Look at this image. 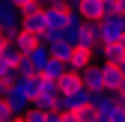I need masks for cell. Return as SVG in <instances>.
<instances>
[{
	"label": "cell",
	"mask_w": 125,
	"mask_h": 122,
	"mask_svg": "<svg viewBox=\"0 0 125 122\" xmlns=\"http://www.w3.org/2000/svg\"><path fill=\"white\" fill-rule=\"evenodd\" d=\"M74 45H77V48H83V51H92V54H95V51L101 48V27H98V21L83 18V27L77 30Z\"/></svg>",
	"instance_id": "cell-1"
},
{
	"label": "cell",
	"mask_w": 125,
	"mask_h": 122,
	"mask_svg": "<svg viewBox=\"0 0 125 122\" xmlns=\"http://www.w3.org/2000/svg\"><path fill=\"white\" fill-rule=\"evenodd\" d=\"M0 30H3L6 39L21 30V12H18V6H12L9 0H0Z\"/></svg>",
	"instance_id": "cell-2"
},
{
	"label": "cell",
	"mask_w": 125,
	"mask_h": 122,
	"mask_svg": "<svg viewBox=\"0 0 125 122\" xmlns=\"http://www.w3.org/2000/svg\"><path fill=\"white\" fill-rule=\"evenodd\" d=\"M21 27L30 30V33H36V36L45 33V30H48V24H45V9L36 6V3L24 6V9H21Z\"/></svg>",
	"instance_id": "cell-3"
},
{
	"label": "cell",
	"mask_w": 125,
	"mask_h": 122,
	"mask_svg": "<svg viewBox=\"0 0 125 122\" xmlns=\"http://www.w3.org/2000/svg\"><path fill=\"white\" fill-rule=\"evenodd\" d=\"M98 27H101V42L125 39V15H104L98 21Z\"/></svg>",
	"instance_id": "cell-4"
},
{
	"label": "cell",
	"mask_w": 125,
	"mask_h": 122,
	"mask_svg": "<svg viewBox=\"0 0 125 122\" xmlns=\"http://www.w3.org/2000/svg\"><path fill=\"white\" fill-rule=\"evenodd\" d=\"M101 74H104V92H119L125 86V74L119 66L113 63H101Z\"/></svg>",
	"instance_id": "cell-5"
},
{
	"label": "cell",
	"mask_w": 125,
	"mask_h": 122,
	"mask_svg": "<svg viewBox=\"0 0 125 122\" xmlns=\"http://www.w3.org/2000/svg\"><path fill=\"white\" fill-rule=\"evenodd\" d=\"M81 81H83V86L89 89V92H104V74H101V63L95 66H86L83 71H81Z\"/></svg>",
	"instance_id": "cell-6"
},
{
	"label": "cell",
	"mask_w": 125,
	"mask_h": 122,
	"mask_svg": "<svg viewBox=\"0 0 125 122\" xmlns=\"http://www.w3.org/2000/svg\"><path fill=\"white\" fill-rule=\"evenodd\" d=\"M98 54H101V60H104V63L119 66L122 60H125V39H119V42H101Z\"/></svg>",
	"instance_id": "cell-7"
},
{
	"label": "cell",
	"mask_w": 125,
	"mask_h": 122,
	"mask_svg": "<svg viewBox=\"0 0 125 122\" xmlns=\"http://www.w3.org/2000/svg\"><path fill=\"white\" fill-rule=\"evenodd\" d=\"M66 12H69L66 3L45 6V24H48V30H62V24H66Z\"/></svg>",
	"instance_id": "cell-8"
},
{
	"label": "cell",
	"mask_w": 125,
	"mask_h": 122,
	"mask_svg": "<svg viewBox=\"0 0 125 122\" xmlns=\"http://www.w3.org/2000/svg\"><path fill=\"white\" fill-rule=\"evenodd\" d=\"M12 92H18V95H24V98L33 101L36 92H39V86H36V74H18V78L12 81Z\"/></svg>",
	"instance_id": "cell-9"
},
{
	"label": "cell",
	"mask_w": 125,
	"mask_h": 122,
	"mask_svg": "<svg viewBox=\"0 0 125 122\" xmlns=\"http://www.w3.org/2000/svg\"><path fill=\"white\" fill-rule=\"evenodd\" d=\"M92 63H95V54H92V51H83V48H77V45H74L72 57L66 60V69H72V71H83V69L92 66Z\"/></svg>",
	"instance_id": "cell-10"
},
{
	"label": "cell",
	"mask_w": 125,
	"mask_h": 122,
	"mask_svg": "<svg viewBox=\"0 0 125 122\" xmlns=\"http://www.w3.org/2000/svg\"><path fill=\"white\" fill-rule=\"evenodd\" d=\"M9 42L15 45V48H18L21 54H30V51H33L36 48V45H39V36L36 33H30V30H18V33H15V36H9Z\"/></svg>",
	"instance_id": "cell-11"
},
{
	"label": "cell",
	"mask_w": 125,
	"mask_h": 122,
	"mask_svg": "<svg viewBox=\"0 0 125 122\" xmlns=\"http://www.w3.org/2000/svg\"><path fill=\"white\" fill-rule=\"evenodd\" d=\"M83 27V15L77 12V9H69L66 12V24H62V33H66V39H77V30Z\"/></svg>",
	"instance_id": "cell-12"
},
{
	"label": "cell",
	"mask_w": 125,
	"mask_h": 122,
	"mask_svg": "<svg viewBox=\"0 0 125 122\" xmlns=\"http://www.w3.org/2000/svg\"><path fill=\"white\" fill-rule=\"evenodd\" d=\"M77 12H81L83 18H89V21H101L104 18V0H83V3L77 6Z\"/></svg>",
	"instance_id": "cell-13"
},
{
	"label": "cell",
	"mask_w": 125,
	"mask_h": 122,
	"mask_svg": "<svg viewBox=\"0 0 125 122\" xmlns=\"http://www.w3.org/2000/svg\"><path fill=\"white\" fill-rule=\"evenodd\" d=\"M48 51H51V57H54V60H60V63H66V60L72 57V51H74V42L62 36L60 42H54V45H48Z\"/></svg>",
	"instance_id": "cell-14"
},
{
	"label": "cell",
	"mask_w": 125,
	"mask_h": 122,
	"mask_svg": "<svg viewBox=\"0 0 125 122\" xmlns=\"http://www.w3.org/2000/svg\"><path fill=\"white\" fill-rule=\"evenodd\" d=\"M57 86H60V92H74V89H81L83 86V81H81V71H72V69H66V74L57 81Z\"/></svg>",
	"instance_id": "cell-15"
},
{
	"label": "cell",
	"mask_w": 125,
	"mask_h": 122,
	"mask_svg": "<svg viewBox=\"0 0 125 122\" xmlns=\"http://www.w3.org/2000/svg\"><path fill=\"white\" fill-rule=\"evenodd\" d=\"M6 104H9L12 116H24V113L30 110V98H24V95H18V92H12V86H9V95H6Z\"/></svg>",
	"instance_id": "cell-16"
},
{
	"label": "cell",
	"mask_w": 125,
	"mask_h": 122,
	"mask_svg": "<svg viewBox=\"0 0 125 122\" xmlns=\"http://www.w3.org/2000/svg\"><path fill=\"white\" fill-rule=\"evenodd\" d=\"M36 86H39V92H42V95H51V98H60V86H57V81L45 78V74H36ZM39 92H36V95H39Z\"/></svg>",
	"instance_id": "cell-17"
},
{
	"label": "cell",
	"mask_w": 125,
	"mask_h": 122,
	"mask_svg": "<svg viewBox=\"0 0 125 122\" xmlns=\"http://www.w3.org/2000/svg\"><path fill=\"white\" fill-rule=\"evenodd\" d=\"M42 74H45V78H51V81H60L62 74H66V63H60V60H54V57H51Z\"/></svg>",
	"instance_id": "cell-18"
},
{
	"label": "cell",
	"mask_w": 125,
	"mask_h": 122,
	"mask_svg": "<svg viewBox=\"0 0 125 122\" xmlns=\"http://www.w3.org/2000/svg\"><path fill=\"white\" fill-rule=\"evenodd\" d=\"M54 104H57V98H51V95H36L33 101H30V107H36V110H54Z\"/></svg>",
	"instance_id": "cell-19"
},
{
	"label": "cell",
	"mask_w": 125,
	"mask_h": 122,
	"mask_svg": "<svg viewBox=\"0 0 125 122\" xmlns=\"http://www.w3.org/2000/svg\"><path fill=\"white\" fill-rule=\"evenodd\" d=\"M74 113H77V119H81V122H95V119H98V110L92 107V104H86V107L74 110Z\"/></svg>",
	"instance_id": "cell-20"
},
{
	"label": "cell",
	"mask_w": 125,
	"mask_h": 122,
	"mask_svg": "<svg viewBox=\"0 0 125 122\" xmlns=\"http://www.w3.org/2000/svg\"><path fill=\"white\" fill-rule=\"evenodd\" d=\"M48 113H51V110H36V107H30V110L24 113V119H27V122H48Z\"/></svg>",
	"instance_id": "cell-21"
},
{
	"label": "cell",
	"mask_w": 125,
	"mask_h": 122,
	"mask_svg": "<svg viewBox=\"0 0 125 122\" xmlns=\"http://www.w3.org/2000/svg\"><path fill=\"white\" fill-rule=\"evenodd\" d=\"M15 116H12V110H9V104H6V98H0V122H12Z\"/></svg>",
	"instance_id": "cell-22"
},
{
	"label": "cell",
	"mask_w": 125,
	"mask_h": 122,
	"mask_svg": "<svg viewBox=\"0 0 125 122\" xmlns=\"http://www.w3.org/2000/svg\"><path fill=\"white\" fill-rule=\"evenodd\" d=\"M110 122H125V107H122V104L110 113Z\"/></svg>",
	"instance_id": "cell-23"
},
{
	"label": "cell",
	"mask_w": 125,
	"mask_h": 122,
	"mask_svg": "<svg viewBox=\"0 0 125 122\" xmlns=\"http://www.w3.org/2000/svg\"><path fill=\"white\" fill-rule=\"evenodd\" d=\"M60 122H81L77 113H60Z\"/></svg>",
	"instance_id": "cell-24"
},
{
	"label": "cell",
	"mask_w": 125,
	"mask_h": 122,
	"mask_svg": "<svg viewBox=\"0 0 125 122\" xmlns=\"http://www.w3.org/2000/svg\"><path fill=\"white\" fill-rule=\"evenodd\" d=\"M9 3H12V6H18V12H21L24 6H30V3H33V0H9Z\"/></svg>",
	"instance_id": "cell-25"
},
{
	"label": "cell",
	"mask_w": 125,
	"mask_h": 122,
	"mask_svg": "<svg viewBox=\"0 0 125 122\" xmlns=\"http://www.w3.org/2000/svg\"><path fill=\"white\" fill-rule=\"evenodd\" d=\"M6 95H9V83L0 81V98H6Z\"/></svg>",
	"instance_id": "cell-26"
},
{
	"label": "cell",
	"mask_w": 125,
	"mask_h": 122,
	"mask_svg": "<svg viewBox=\"0 0 125 122\" xmlns=\"http://www.w3.org/2000/svg\"><path fill=\"white\" fill-rule=\"evenodd\" d=\"M33 3H36V6H42V9H45V6H51V3H57V0H33Z\"/></svg>",
	"instance_id": "cell-27"
},
{
	"label": "cell",
	"mask_w": 125,
	"mask_h": 122,
	"mask_svg": "<svg viewBox=\"0 0 125 122\" xmlns=\"http://www.w3.org/2000/svg\"><path fill=\"white\" fill-rule=\"evenodd\" d=\"M81 3H83V0H66V6H69V9H77Z\"/></svg>",
	"instance_id": "cell-28"
},
{
	"label": "cell",
	"mask_w": 125,
	"mask_h": 122,
	"mask_svg": "<svg viewBox=\"0 0 125 122\" xmlns=\"http://www.w3.org/2000/svg\"><path fill=\"white\" fill-rule=\"evenodd\" d=\"M12 122H27V119H24V116H15V119H12Z\"/></svg>",
	"instance_id": "cell-29"
},
{
	"label": "cell",
	"mask_w": 125,
	"mask_h": 122,
	"mask_svg": "<svg viewBox=\"0 0 125 122\" xmlns=\"http://www.w3.org/2000/svg\"><path fill=\"white\" fill-rule=\"evenodd\" d=\"M3 71H6V66H3V63H0V78H3Z\"/></svg>",
	"instance_id": "cell-30"
},
{
	"label": "cell",
	"mask_w": 125,
	"mask_h": 122,
	"mask_svg": "<svg viewBox=\"0 0 125 122\" xmlns=\"http://www.w3.org/2000/svg\"><path fill=\"white\" fill-rule=\"evenodd\" d=\"M119 69H122V74H125V60H122V63H119Z\"/></svg>",
	"instance_id": "cell-31"
},
{
	"label": "cell",
	"mask_w": 125,
	"mask_h": 122,
	"mask_svg": "<svg viewBox=\"0 0 125 122\" xmlns=\"http://www.w3.org/2000/svg\"><path fill=\"white\" fill-rule=\"evenodd\" d=\"M95 122H110V119H101V116H98V119H95Z\"/></svg>",
	"instance_id": "cell-32"
},
{
	"label": "cell",
	"mask_w": 125,
	"mask_h": 122,
	"mask_svg": "<svg viewBox=\"0 0 125 122\" xmlns=\"http://www.w3.org/2000/svg\"><path fill=\"white\" fill-rule=\"evenodd\" d=\"M0 39H6V36H3V30H0Z\"/></svg>",
	"instance_id": "cell-33"
},
{
	"label": "cell",
	"mask_w": 125,
	"mask_h": 122,
	"mask_svg": "<svg viewBox=\"0 0 125 122\" xmlns=\"http://www.w3.org/2000/svg\"><path fill=\"white\" fill-rule=\"evenodd\" d=\"M57 3H66V0H57Z\"/></svg>",
	"instance_id": "cell-34"
},
{
	"label": "cell",
	"mask_w": 125,
	"mask_h": 122,
	"mask_svg": "<svg viewBox=\"0 0 125 122\" xmlns=\"http://www.w3.org/2000/svg\"><path fill=\"white\" fill-rule=\"evenodd\" d=\"M122 107H125V104H122Z\"/></svg>",
	"instance_id": "cell-35"
}]
</instances>
